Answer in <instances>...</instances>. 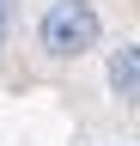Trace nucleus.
Wrapping results in <instances>:
<instances>
[{
  "label": "nucleus",
  "instance_id": "1",
  "mask_svg": "<svg viewBox=\"0 0 140 146\" xmlns=\"http://www.w3.org/2000/svg\"><path fill=\"white\" fill-rule=\"evenodd\" d=\"M98 6L92 0H49L37 18V43L55 55V61H79L85 49H98Z\"/></svg>",
  "mask_w": 140,
  "mask_h": 146
},
{
  "label": "nucleus",
  "instance_id": "2",
  "mask_svg": "<svg viewBox=\"0 0 140 146\" xmlns=\"http://www.w3.org/2000/svg\"><path fill=\"white\" fill-rule=\"evenodd\" d=\"M104 73H110V91H116L122 104H140V43H122V49H110Z\"/></svg>",
  "mask_w": 140,
  "mask_h": 146
},
{
  "label": "nucleus",
  "instance_id": "3",
  "mask_svg": "<svg viewBox=\"0 0 140 146\" xmlns=\"http://www.w3.org/2000/svg\"><path fill=\"white\" fill-rule=\"evenodd\" d=\"M0 25H6V0H0Z\"/></svg>",
  "mask_w": 140,
  "mask_h": 146
}]
</instances>
